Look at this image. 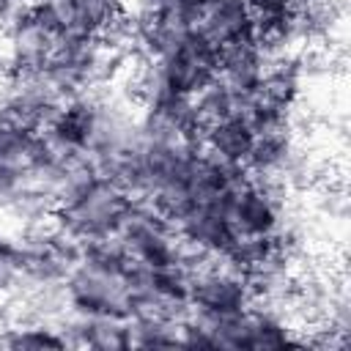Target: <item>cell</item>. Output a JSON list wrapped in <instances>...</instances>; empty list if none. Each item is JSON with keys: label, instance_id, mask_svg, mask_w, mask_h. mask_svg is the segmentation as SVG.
Masks as SVG:
<instances>
[{"label": "cell", "instance_id": "5b68a950", "mask_svg": "<svg viewBox=\"0 0 351 351\" xmlns=\"http://www.w3.org/2000/svg\"><path fill=\"white\" fill-rule=\"evenodd\" d=\"M170 93L195 96L217 77V47L203 41L200 36H189L170 55L156 60Z\"/></svg>", "mask_w": 351, "mask_h": 351}, {"label": "cell", "instance_id": "7a4b0ae2", "mask_svg": "<svg viewBox=\"0 0 351 351\" xmlns=\"http://www.w3.org/2000/svg\"><path fill=\"white\" fill-rule=\"evenodd\" d=\"M285 186L252 178L250 173L233 184L222 197L233 236H271L285 219Z\"/></svg>", "mask_w": 351, "mask_h": 351}, {"label": "cell", "instance_id": "30bf717a", "mask_svg": "<svg viewBox=\"0 0 351 351\" xmlns=\"http://www.w3.org/2000/svg\"><path fill=\"white\" fill-rule=\"evenodd\" d=\"M3 348H22V351H44V348H69L63 332L58 324L38 321V318H25L14 321L3 332Z\"/></svg>", "mask_w": 351, "mask_h": 351}, {"label": "cell", "instance_id": "8992f818", "mask_svg": "<svg viewBox=\"0 0 351 351\" xmlns=\"http://www.w3.org/2000/svg\"><path fill=\"white\" fill-rule=\"evenodd\" d=\"M99 112H101V93L99 90L80 93L66 99L41 132H47L66 151H88L99 126Z\"/></svg>", "mask_w": 351, "mask_h": 351}, {"label": "cell", "instance_id": "277c9868", "mask_svg": "<svg viewBox=\"0 0 351 351\" xmlns=\"http://www.w3.org/2000/svg\"><path fill=\"white\" fill-rule=\"evenodd\" d=\"M252 304V293L247 288V280L241 271L214 263L192 277L189 285V307L214 318L236 315Z\"/></svg>", "mask_w": 351, "mask_h": 351}, {"label": "cell", "instance_id": "7c38bea8", "mask_svg": "<svg viewBox=\"0 0 351 351\" xmlns=\"http://www.w3.org/2000/svg\"><path fill=\"white\" fill-rule=\"evenodd\" d=\"M252 19H274L291 14V0H244Z\"/></svg>", "mask_w": 351, "mask_h": 351}, {"label": "cell", "instance_id": "9c48e42d", "mask_svg": "<svg viewBox=\"0 0 351 351\" xmlns=\"http://www.w3.org/2000/svg\"><path fill=\"white\" fill-rule=\"evenodd\" d=\"M255 132L250 129V123L239 115H228L222 121H217L214 126L206 129L200 148L208 151L211 156L230 162V165H244V156L252 145Z\"/></svg>", "mask_w": 351, "mask_h": 351}, {"label": "cell", "instance_id": "ba28073f", "mask_svg": "<svg viewBox=\"0 0 351 351\" xmlns=\"http://www.w3.org/2000/svg\"><path fill=\"white\" fill-rule=\"evenodd\" d=\"M266 66L263 49L252 41V36L236 38L217 49V80L236 96L250 93Z\"/></svg>", "mask_w": 351, "mask_h": 351}, {"label": "cell", "instance_id": "6da1fadb", "mask_svg": "<svg viewBox=\"0 0 351 351\" xmlns=\"http://www.w3.org/2000/svg\"><path fill=\"white\" fill-rule=\"evenodd\" d=\"M129 206H132V195L121 184H115L112 178L96 176L82 189H77L74 195H69L55 206L52 222L66 236L85 244L90 239L118 233Z\"/></svg>", "mask_w": 351, "mask_h": 351}, {"label": "cell", "instance_id": "3957f363", "mask_svg": "<svg viewBox=\"0 0 351 351\" xmlns=\"http://www.w3.org/2000/svg\"><path fill=\"white\" fill-rule=\"evenodd\" d=\"M69 310L90 315H129L126 271H107L80 261L63 280Z\"/></svg>", "mask_w": 351, "mask_h": 351}, {"label": "cell", "instance_id": "4fadbf2b", "mask_svg": "<svg viewBox=\"0 0 351 351\" xmlns=\"http://www.w3.org/2000/svg\"><path fill=\"white\" fill-rule=\"evenodd\" d=\"M195 3H206V0H195Z\"/></svg>", "mask_w": 351, "mask_h": 351}, {"label": "cell", "instance_id": "8fae6325", "mask_svg": "<svg viewBox=\"0 0 351 351\" xmlns=\"http://www.w3.org/2000/svg\"><path fill=\"white\" fill-rule=\"evenodd\" d=\"M129 321V348H173L181 346L178 326L165 318H126Z\"/></svg>", "mask_w": 351, "mask_h": 351}, {"label": "cell", "instance_id": "52a82bcc", "mask_svg": "<svg viewBox=\"0 0 351 351\" xmlns=\"http://www.w3.org/2000/svg\"><path fill=\"white\" fill-rule=\"evenodd\" d=\"M192 30L195 36H200L203 41L219 49L236 38L250 36L252 16L244 0H206V3H197L195 8Z\"/></svg>", "mask_w": 351, "mask_h": 351}]
</instances>
